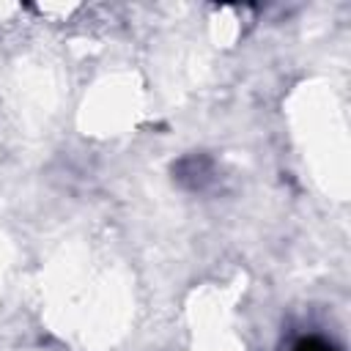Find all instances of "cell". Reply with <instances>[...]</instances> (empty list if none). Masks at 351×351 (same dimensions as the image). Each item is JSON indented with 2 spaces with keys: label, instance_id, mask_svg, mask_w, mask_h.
Masks as SVG:
<instances>
[{
  "label": "cell",
  "instance_id": "1",
  "mask_svg": "<svg viewBox=\"0 0 351 351\" xmlns=\"http://www.w3.org/2000/svg\"><path fill=\"white\" fill-rule=\"evenodd\" d=\"M293 351H337L332 343H326V340H321V337H304V340H299L296 343V348Z\"/></svg>",
  "mask_w": 351,
  "mask_h": 351
}]
</instances>
